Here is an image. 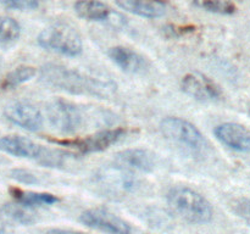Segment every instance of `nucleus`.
<instances>
[{
  "mask_svg": "<svg viewBox=\"0 0 250 234\" xmlns=\"http://www.w3.org/2000/svg\"><path fill=\"white\" fill-rule=\"evenodd\" d=\"M41 80L53 89L72 95H92L105 99L115 90L114 83L95 79L73 68L48 63L41 70Z\"/></svg>",
  "mask_w": 250,
  "mask_h": 234,
  "instance_id": "obj_1",
  "label": "nucleus"
},
{
  "mask_svg": "<svg viewBox=\"0 0 250 234\" xmlns=\"http://www.w3.org/2000/svg\"><path fill=\"white\" fill-rule=\"evenodd\" d=\"M167 204L171 211L192 224L209 223L212 218L210 202L188 187H175L168 192Z\"/></svg>",
  "mask_w": 250,
  "mask_h": 234,
  "instance_id": "obj_2",
  "label": "nucleus"
},
{
  "mask_svg": "<svg viewBox=\"0 0 250 234\" xmlns=\"http://www.w3.org/2000/svg\"><path fill=\"white\" fill-rule=\"evenodd\" d=\"M0 150L12 156L31 158L46 167H60L67 156L59 150L44 148L36 141L21 136H6L0 138Z\"/></svg>",
  "mask_w": 250,
  "mask_h": 234,
  "instance_id": "obj_3",
  "label": "nucleus"
},
{
  "mask_svg": "<svg viewBox=\"0 0 250 234\" xmlns=\"http://www.w3.org/2000/svg\"><path fill=\"white\" fill-rule=\"evenodd\" d=\"M38 44L45 50L65 56H78L83 51L80 33L67 23H54L39 33Z\"/></svg>",
  "mask_w": 250,
  "mask_h": 234,
  "instance_id": "obj_4",
  "label": "nucleus"
},
{
  "mask_svg": "<svg viewBox=\"0 0 250 234\" xmlns=\"http://www.w3.org/2000/svg\"><path fill=\"white\" fill-rule=\"evenodd\" d=\"M160 131L168 140L185 145L200 153L207 148V140L202 132L193 123L181 117H166L160 122Z\"/></svg>",
  "mask_w": 250,
  "mask_h": 234,
  "instance_id": "obj_5",
  "label": "nucleus"
},
{
  "mask_svg": "<svg viewBox=\"0 0 250 234\" xmlns=\"http://www.w3.org/2000/svg\"><path fill=\"white\" fill-rule=\"evenodd\" d=\"M126 136V129L121 128H112L106 129V131H100L90 136H82V138H73V139H54L50 140L53 143L59 144L62 146H68V148L76 149L81 154H92L99 153L109 149L110 146L116 144L117 141L121 140Z\"/></svg>",
  "mask_w": 250,
  "mask_h": 234,
  "instance_id": "obj_6",
  "label": "nucleus"
},
{
  "mask_svg": "<svg viewBox=\"0 0 250 234\" xmlns=\"http://www.w3.org/2000/svg\"><path fill=\"white\" fill-rule=\"evenodd\" d=\"M46 115L50 123L61 133H73L83 122V115L77 105L65 99H54L46 105Z\"/></svg>",
  "mask_w": 250,
  "mask_h": 234,
  "instance_id": "obj_7",
  "label": "nucleus"
},
{
  "mask_svg": "<svg viewBox=\"0 0 250 234\" xmlns=\"http://www.w3.org/2000/svg\"><path fill=\"white\" fill-rule=\"evenodd\" d=\"M80 221L84 226L105 234H131L132 228L124 218L103 207H95L82 212Z\"/></svg>",
  "mask_w": 250,
  "mask_h": 234,
  "instance_id": "obj_8",
  "label": "nucleus"
},
{
  "mask_svg": "<svg viewBox=\"0 0 250 234\" xmlns=\"http://www.w3.org/2000/svg\"><path fill=\"white\" fill-rule=\"evenodd\" d=\"M5 117L16 126L29 132H37L43 127V115L36 105L28 101H15L5 107Z\"/></svg>",
  "mask_w": 250,
  "mask_h": 234,
  "instance_id": "obj_9",
  "label": "nucleus"
},
{
  "mask_svg": "<svg viewBox=\"0 0 250 234\" xmlns=\"http://www.w3.org/2000/svg\"><path fill=\"white\" fill-rule=\"evenodd\" d=\"M181 88L186 94L199 101H215L221 98L219 85L200 72L187 73L182 78Z\"/></svg>",
  "mask_w": 250,
  "mask_h": 234,
  "instance_id": "obj_10",
  "label": "nucleus"
},
{
  "mask_svg": "<svg viewBox=\"0 0 250 234\" xmlns=\"http://www.w3.org/2000/svg\"><path fill=\"white\" fill-rule=\"evenodd\" d=\"M214 133L215 136L227 148L239 153L250 151V132L242 124L226 122L219 124Z\"/></svg>",
  "mask_w": 250,
  "mask_h": 234,
  "instance_id": "obj_11",
  "label": "nucleus"
},
{
  "mask_svg": "<svg viewBox=\"0 0 250 234\" xmlns=\"http://www.w3.org/2000/svg\"><path fill=\"white\" fill-rule=\"evenodd\" d=\"M107 55L111 58L112 62H115V65L119 66L126 73L139 75V73H144L149 68V63L146 58L127 46H112L107 51Z\"/></svg>",
  "mask_w": 250,
  "mask_h": 234,
  "instance_id": "obj_12",
  "label": "nucleus"
},
{
  "mask_svg": "<svg viewBox=\"0 0 250 234\" xmlns=\"http://www.w3.org/2000/svg\"><path fill=\"white\" fill-rule=\"evenodd\" d=\"M115 163L117 167L126 171H138V172H150L153 171L154 156L144 149H126L115 156Z\"/></svg>",
  "mask_w": 250,
  "mask_h": 234,
  "instance_id": "obj_13",
  "label": "nucleus"
},
{
  "mask_svg": "<svg viewBox=\"0 0 250 234\" xmlns=\"http://www.w3.org/2000/svg\"><path fill=\"white\" fill-rule=\"evenodd\" d=\"M116 4L121 9L146 19H158L166 12L164 0H116Z\"/></svg>",
  "mask_w": 250,
  "mask_h": 234,
  "instance_id": "obj_14",
  "label": "nucleus"
},
{
  "mask_svg": "<svg viewBox=\"0 0 250 234\" xmlns=\"http://www.w3.org/2000/svg\"><path fill=\"white\" fill-rule=\"evenodd\" d=\"M75 11L81 19L87 21H110L115 12L99 0H78L75 4Z\"/></svg>",
  "mask_w": 250,
  "mask_h": 234,
  "instance_id": "obj_15",
  "label": "nucleus"
},
{
  "mask_svg": "<svg viewBox=\"0 0 250 234\" xmlns=\"http://www.w3.org/2000/svg\"><path fill=\"white\" fill-rule=\"evenodd\" d=\"M11 194L17 204L27 207V209H33L38 206H49L54 205L59 201V197L50 193H37V192H24L19 188H12Z\"/></svg>",
  "mask_w": 250,
  "mask_h": 234,
  "instance_id": "obj_16",
  "label": "nucleus"
},
{
  "mask_svg": "<svg viewBox=\"0 0 250 234\" xmlns=\"http://www.w3.org/2000/svg\"><path fill=\"white\" fill-rule=\"evenodd\" d=\"M36 73L37 70L33 66H19L5 76L1 83V88L5 90L14 89V88H17L19 85L31 80L36 76Z\"/></svg>",
  "mask_w": 250,
  "mask_h": 234,
  "instance_id": "obj_17",
  "label": "nucleus"
},
{
  "mask_svg": "<svg viewBox=\"0 0 250 234\" xmlns=\"http://www.w3.org/2000/svg\"><path fill=\"white\" fill-rule=\"evenodd\" d=\"M21 34L19 22L12 17L0 16V46H9L17 41Z\"/></svg>",
  "mask_w": 250,
  "mask_h": 234,
  "instance_id": "obj_18",
  "label": "nucleus"
},
{
  "mask_svg": "<svg viewBox=\"0 0 250 234\" xmlns=\"http://www.w3.org/2000/svg\"><path fill=\"white\" fill-rule=\"evenodd\" d=\"M193 4L204 11L217 15H233L237 10L231 0H193Z\"/></svg>",
  "mask_w": 250,
  "mask_h": 234,
  "instance_id": "obj_19",
  "label": "nucleus"
},
{
  "mask_svg": "<svg viewBox=\"0 0 250 234\" xmlns=\"http://www.w3.org/2000/svg\"><path fill=\"white\" fill-rule=\"evenodd\" d=\"M26 209L27 207L20 204H6L2 207V212L12 221L24 224V226H29L36 221V218L33 217V214L27 212Z\"/></svg>",
  "mask_w": 250,
  "mask_h": 234,
  "instance_id": "obj_20",
  "label": "nucleus"
},
{
  "mask_svg": "<svg viewBox=\"0 0 250 234\" xmlns=\"http://www.w3.org/2000/svg\"><path fill=\"white\" fill-rule=\"evenodd\" d=\"M0 4L7 9L29 11L39 6V0H0Z\"/></svg>",
  "mask_w": 250,
  "mask_h": 234,
  "instance_id": "obj_21",
  "label": "nucleus"
},
{
  "mask_svg": "<svg viewBox=\"0 0 250 234\" xmlns=\"http://www.w3.org/2000/svg\"><path fill=\"white\" fill-rule=\"evenodd\" d=\"M232 209L237 216L250 224V199H247V197L237 199L232 205Z\"/></svg>",
  "mask_w": 250,
  "mask_h": 234,
  "instance_id": "obj_22",
  "label": "nucleus"
},
{
  "mask_svg": "<svg viewBox=\"0 0 250 234\" xmlns=\"http://www.w3.org/2000/svg\"><path fill=\"white\" fill-rule=\"evenodd\" d=\"M11 176L17 182L24 183V184H36L38 182L37 178L29 171L26 170H14L11 172Z\"/></svg>",
  "mask_w": 250,
  "mask_h": 234,
  "instance_id": "obj_23",
  "label": "nucleus"
},
{
  "mask_svg": "<svg viewBox=\"0 0 250 234\" xmlns=\"http://www.w3.org/2000/svg\"><path fill=\"white\" fill-rule=\"evenodd\" d=\"M45 234H88L84 232L75 231V229H63V228H53L49 229Z\"/></svg>",
  "mask_w": 250,
  "mask_h": 234,
  "instance_id": "obj_24",
  "label": "nucleus"
},
{
  "mask_svg": "<svg viewBox=\"0 0 250 234\" xmlns=\"http://www.w3.org/2000/svg\"><path fill=\"white\" fill-rule=\"evenodd\" d=\"M0 234H4V227L0 224Z\"/></svg>",
  "mask_w": 250,
  "mask_h": 234,
  "instance_id": "obj_25",
  "label": "nucleus"
},
{
  "mask_svg": "<svg viewBox=\"0 0 250 234\" xmlns=\"http://www.w3.org/2000/svg\"><path fill=\"white\" fill-rule=\"evenodd\" d=\"M1 66H2V58L1 56H0V68H1Z\"/></svg>",
  "mask_w": 250,
  "mask_h": 234,
  "instance_id": "obj_26",
  "label": "nucleus"
}]
</instances>
